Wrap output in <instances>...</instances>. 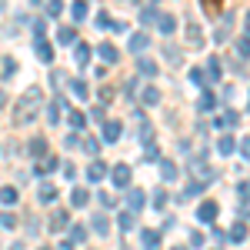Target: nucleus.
I'll return each mask as SVG.
<instances>
[{
    "label": "nucleus",
    "instance_id": "obj_1",
    "mask_svg": "<svg viewBox=\"0 0 250 250\" xmlns=\"http://www.w3.org/2000/svg\"><path fill=\"white\" fill-rule=\"evenodd\" d=\"M43 107H47V104H43V90H40L37 83H34V87H27L23 97L17 100V107H14V124H17V127L34 124V120L43 114Z\"/></svg>",
    "mask_w": 250,
    "mask_h": 250
},
{
    "label": "nucleus",
    "instance_id": "obj_2",
    "mask_svg": "<svg viewBox=\"0 0 250 250\" xmlns=\"http://www.w3.org/2000/svg\"><path fill=\"white\" fill-rule=\"evenodd\" d=\"M94 23H97V30H114V34H124L127 30V23H120V20H114L107 10H100L94 17Z\"/></svg>",
    "mask_w": 250,
    "mask_h": 250
},
{
    "label": "nucleus",
    "instance_id": "obj_3",
    "mask_svg": "<svg viewBox=\"0 0 250 250\" xmlns=\"http://www.w3.org/2000/svg\"><path fill=\"white\" fill-rule=\"evenodd\" d=\"M110 180H114L117 190H127V187H130V167H127V164H117L114 170H110Z\"/></svg>",
    "mask_w": 250,
    "mask_h": 250
},
{
    "label": "nucleus",
    "instance_id": "obj_4",
    "mask_svg": "<svg viewBox=\"0 0 250 250\" xmlns=\"http://www.w3.org/2000/svg\"><path fill=\"white\" fill-rule=\"evenodd\" d=\"M70 227V213L67 210H54L50 213V220H47V230L50 233H60V230H67Z\"/></svg>",
    "mask_w": 250,
    "mask_h": 250
},
{
    "label": "nucleus",
    "instance_id": "obj_5",
    "mask_svg": "<svg viewBox=\"0 0 250 250\" xmlns=\"http://www.w3.org/2000/svg\"><path fill=\"white\" fill-rule=\"evenodd\" d=\"M217 210H220L217 200H204V204L197 207V220H200V224H213V220H217Z\"/></svg>",
    "mask_w": 250,
    "mask_h": 250
},
{
    "label": "nucleus",
    "instance_id": "obj_6",
    "mask_svg": "<svg viewBox=\"0 0 250 250\" xmlns=\"http://www.w3.org/2000/svg\"><path fill=\"white\" fill-rule=\"evenodd\" d=\"M187 167H190V173L197 177V180H200V184H204V180H213V177H217V173H213L210 167L204 164V157H197V160H190Z\"/></svg>",
    "mask_w": 250,
    "mask_h": 250
},
{
    "label": "nucleus",
    "instance_id": "obj_7",
    "mask_svg": "<svg viewBox=\"0 0 250 250\" xmlns=\"http://www.w3.org/2000/svg\"><path fill=\"white\" fill-rule=\"evenodd\" d=\"M144 204H147L144 190H140V187H127V210L140 213V210H144Z\"/></svg>",
    "mask_w": 250,
    "mask_h": 250
},
{
    "label": "nucleus",
    "instance_id": "obj_8",
    "mask_svg": "<svg viewBox=\"0 0 250 250\" xmlns=\"http://www.w3.org/2000/svg\"><path fill=\"white\" fill-rule=\"evenodd\" d=\"M147 47H150V37H147L144 30H137V34H130V40H127V50H130V54H144Z\"/></svg>",
    "mask_w": 250,
    "mask_h": 250
},
{
    "label": "nucleus",
    "instance_id": "obj_9",
    "mask_svg": "<svg viewBox=\"0 0 250 250\" xmlns=\"http://www.w3.org/2000/svg\"><path fill=\"white\" fill-rule=\"evenodd\" d=\"M34 50H37V60H40V63H54V43H50V40L37 37Z\"/></svg>",
    "mask_w": 250,
    "mask_h": 250
},
{
    "label": "nucleus",
    "instance_id": "obj_10",
    "mask_svg": "<svg viewBox=\"0 0 250 250\" xmlns=\"http://www.w3.org/2000/svg\"><path fill=\"white\" fill-rule=\"evenodd\" d=\"M140 247L144 250H160V233L150 230V227H144V230H140Z\"/></svg>",
    "mask_w": 250,
    "mask_h": 250
},
{
    "label": "nucleus",
    "instance_id": "obj_11",
    "mask_svg": "<svg viewBox=\"0 0 250 250\" xmlns=\"http://www.w3.org/2000/svg\"><path fill=\"white\" fill-rule=\"evenodd\" d=\"M120 134H124V124H120V120H107V124H104V140H107V144H117Z\"/></svg>",
    "mask_w": 250,
    "mask_h": 250
},
{
    "label": "nucleus",
    "instance_id": "obj_12",
    "mask_svg": "<svg viewBox=\"0 0 250 250\" xmlns=\"http://www.w3.org/2000/svg\"><path fill=\"white\" fill-rule=\"evenodd\" d=\"M157 30H160L164 37H170L173 30H177V17H173V14H160V17H157Z\"/></svg>",
    "mask_w": 250,
    "mask_h": 250
},
{
    "label": "nucleus",
    "instance_id": "obj_13",
    "mask_svg": "<svg viewBox=\"0 0 250 250\" xmlns=\"http://www.w3.org/2000/svg\"><path fill=\"white\" fill-rule=\"evenodd\" d=\"M104 177H107V164H104V160H94V164L87 167V180H90V184H100Z\"/></svg>",
    "mask_w": 250,
    "mask_h": 250
},
{
    "label": "nucleus",
    "instance_id": "obj_14",
    "mask_svg": "<svg viewBox=\"0 0 250 250\" xmlns=\"http://www.w3.org/2000/svg\"><path fill=\"white\" fill-rule=\"evenodd\" d=\"M227 237H230L233 244H244V240H247V220H237V224H230Z\"/></svg>",
    "mask_w": 250,
    "mask_h": 250
},
{
    "label": "nucleus",
    "instance_id": "obj_15",
    "mask_svg": "<svg viewBox=\"0 0 250 250\" xmlns=\"http://www.w3.org/2000/svg\"><path fill=\"white\" fill-rule=\"evenodd\" d=\"M90 227H94L100 237H107V233H110V220H107V213H94V217H90Z\"/></svg>",
    "mask_w": 250,
    "mask_h": 250
},
{
    "label": "nucleus",
    "instance_id": "obj_16",
    "mask_svg": "<svg viewBox=\"0 0 250 250\" xmlns=\"http://www.w3.org/2000/svg\"><path fill=\"white\" fill-rule=\"evenodd\" d=\"M63 107H67V100H63V97H57L54 104H47V124H57V120H60V110H63Z\"/></svg>",
    "mask_w": 250,
    "mask_h": 250
},
{
    "label": "nucleus",
    "instance_id": "obj_17",
    "mask_svg": "<svg viewBox=\"0 0 250 250\" xmlns=\"http://www.w3.org/2000/svg\"><path fill=\"white\" fill-rule=\"evenodd\" d=\"M140 104H144V107H157V104H160V90H157L154 83H150V87H144V94H140Z\"/></svg>",
    "mask_w": 250,
    "mask_h": 250
},
{
    "label": "nucleus",
    "instance_id": "obj_18",
    "mask_svg": "<svg viewBox=\"0 0 250 250\" xmlns=\"http://www.w3.org/2000/svg\"><path fill=\"white\" fill-rule=\"evenodd\" d=\"M74 60H77V67H87V63H90V47H87V43H74Z\"/></svg>",
    "mask_w": 250,
    "mask_h": 250
},
{
    "label": "nucleus",
    "instance_id": "obj_19",
    "mask_svg": "<svg viewBox=\"0 0 250 250\" xmlns=\"http://www.w3.org/2000/svg\"><path fill=\"white\" fill-rule=\"evenodd\" d=\"M117 224H120V230H124V233H127V230H134V227H137V213H134V210L117 213Z\"/></svg>",
    "mask_w": 250,
    "mask_h": 250
},
{
    "label": "nucleus",
    "instance_id": "obj_20",
    "mask_svg": "<svg viewBox=\"0 0 250 250\" xmlns=\"http://www.w3.org/2000/svg\"><path fill=\"white\" fill-rule=\"evenodd\" d=\"M57 43H63V47H74V43H77V27H60Z\"/></svg>",
    "mask_w": 250,
    "mask_h": 250
},
{
    "label": "nucleus",
    "instance_id": "obj_21",
    "mask_svg": "<svg viewBox=\"0 0 250 250\" xmlns=\"http://www.w3.org/2000/svg\"><path fill=\"white\" fill-rule=\"evenodd\" d=\"M97 54H100L104 63H117V57H120V50H117L114 43H100V50H97Z\"/></svg>",
    "mask_w": 250,
    "mask_h": 250
},
{
    "label": "nucleus",
    "instance_id": "obj_22",
    "mask_svg": "<svg viewBox=\"0 0 250 250\" xmlns=\"http://www.w3.org/2000/svg\"><path fill=\"white\" fill-rule=\"evenodd\" d=\"M30 157H37V160L47 157V137H34L30 140Z\"/></svg>",
    "mask_w": 250,
    "mask_h": 250
},
{
    "label": "nucleus",
    "instance_id": "obj_23",
    "mask_svg": "<svg viewBox=\"0 0 250 250\" xmlns=\"http://www.w3.org/2000/svg\"><path fill=\"white\" fill-rule=\"evenodd\" d=\"M197 110H200V114H210V110H217V97H213L210 90H204L200 104H197Z\"/></svg>",
    "mask_w": 250,
    "mask_h": 250
},
{
    "label": "nucleus",
    "instance_id": "obj_24",
    "mask_svg": "<svg viewBox=\"0 0 250 250\" xmlns=\"http://www.w3.org/2000/svg\"><path fill=\"white\" fill-rule=\"evenodd\" d=\"M237 147H240V144H237V140H233L230 134H224V137H220V144H217V150H220L224 157H230L233 150H237Z\"/></svg>",
    "mask_w": 250,
    "mask_h": 250
},
{
    "label": "nucleus",
    "instance_id": "obj_25",
    "mask_svg": "<svg viewBox=\"0 0 250 250\" xmlns=\"http://www.w3.org/2000/svg\"><path fill=\"white\" fill-rule=\"evenodd\" d=\"M237 124H240V114H237V110H227L224 117L213 120V127H237Z\"/></svg>",
    "mask_w": 250,
    "mask_h": 250
},
{
    "label": "nucleus",
    "instance_id": "obj_26",
    "mask_svg": "<svg viewBox=\"0 0 250 250\" xmlns=\"http://www.w3.org/2000/svg\"><path fill=\"white\" fill-rule=\"evenodd\" d=\"M57 167H60V160H57V157H43V160L37 164V173H40V177H47V173H54Z\"/></svg>",
    "mask_w": 250,
    "mask_h": 250
},
{
    "label": "nucleus",
    "instance_id": "obj_27",
    "mask_svg": "<svg viewBox=\"0 0 250 250\" xmlns=\"http://www.w3.org/2000/svg\"><path fill=\"white\" fill-rule=\"evenodd\" d=\"M220 74H224V70H220V60L210 57V60H207V83H217V80H220Z\"/></svg>",
    "mask_w": 250,
    "mask_h": 250
},
{
    "label": "nucleus",
    "instance_id": "obj_28",
    "mask_svg": "<svg viewBox=\"0 0 250 250\" xmlns=\"http://www.w3.org/2000/svg\"><path fill=\"white\" fill-rule=\"evenodd\" d=\"M233 50H237L240 60H250V37H237L233 40Z\"/></svg>",
    "mask_w": 250,
    "mask_h": 250
},
{
    "label": "nucleus",
    "instance_id": "obj_29",
    "mask_svg": "<svg viewBox=\"0 0 250 250\" xmlns=\"http://www.w3.org/2000/svg\"><path fill=\"white\" fill-rule=\"evenodd\" d=\"M37 197H40V204H54V200H57V187H54V184H43L37 190Z\"/></svg>",
    "mask_w": 250,
    "mask_h": 250
},
{
    "label": "nucleus",
    "instance_id": "obj_30",
    "mask_svg": "<svg viewBox=\"0 0 250 250\" xmlns=\"http://www.w3.org/2000/svg\"><path fill=\"white\" fill-rule=\"evenodd\" d=\"M70 17H74V23H80V20L87 17V0H74L70 3Z\"/></svg>",
    "mask_w": 250,
    "mask_h": 250
},
{
    "label": "nucleus",
    "instance_id": "obj_31",
    "mask_svg": "<svg viewBox=\"0 0 250 250\" xmlns=\"http://www.w3.org/2000/svg\"><path fill=\"white\" fill-rule=\"evenodd\" d=\"M87 200H90V193L83 190V187H74V190H70V204H74V207H87Z\"/></svg>",
    "mask_w": 250,
    "mask_h": 250
},
{
    "label": "nucleus",
    "instance_id": "obj_32",
    "mask_svg": "<svg viewBox=\"0 0 250 250\" xmlns=\"http://www.w3.org/2000/svg\"><path fill=\"white\" fill-rule=\"evenodd\" d=\"M157 60H147V57H140V77H157Z\"/></svg>",
    "mask_w": 250,
    "mask_h": 250
},
{
    "label": "nucleus",
    "instance_id": "obj_33",
    "mask_svg": "<svg viewBox=\"0 0 250 250\" xmlns=\"http://www.w3.org/2000/svg\"><path fill=\"white\" fill-rule=\"evenodd\" d=\"M17 200H20L17 187H3V190H0V204H7V207H10V204H17Z\"/></svg>",
    "mask_w": 250,
    "mask_h": 250
},
{
    "label": "nucleus",
    "instance_id": "obj_34",
    "mask_svg": "<svg viewBox=\"0 0 250 250\" xmlns=\"http://www.w3.org/2000/svg\"><path fill=\"white\" fill-rule=\"evenodd\" d=\"M187 43H193V47H200V43H204V34H200V27H197V23H187Z\"/></svg>",
    "mask_w": 250,
    "mask_h": 250
},
{
    "label": "nucleus",
    "instance_id": "obj_35",
    "mask_svg": "<svg viewBox=\"0 0 250 250\" xmlns=\"http://www.w3.org/2000/svg\"><path fill=\"white\" fill-rule=\"evenodd\" d=\"M70 90H74L77 100H87V83H83V80H70Z\"/></svg>",
    "mask_w": 250,
    "mask_h": 250
},
{
    "label": "nucleus",
    "instance_id": "obj_36",
    "mask_svg": "<svg viewBox=\"0 0 250 250\" xmlns=\"http://www.w3.org/2000/svg\"><path fill=\"white\" fill-rule=\"evenodd\" d=\"M83 124H87V117L80 110H70V130H83Z\"/></svg>",
    "mask_w": 250,
    "mask_h": 250
},
{
    "label": "nucleus",
    "instance_id": "obj_37",
    "mask_svg": "<svg viewBox=\"0 0 250 250\" xmlns=\"http://www.w3.org/2000/svg\"><path fill=\"white\" fill-rule=\"evenodd\" d=\"M63 14V0H47V17H60Z\"/></svg>",
    "mask_w": 250,
    "mask_h": 250
},
{
    "label": "nucleus",
    "instance_id": "obj_38",
    "mask_svg": "<svg viewBox=\"0 0 250 250\" xmlns=\"http://www.w3.org/2000/svg\"><path fill=\"white\" fill-rule=\"evenodd\" d=\"M160 173H164V180H173L177 177V167H173L170 160H160Z\"/></svg>",
    "mask_w": 250,
    "mask_h": 250
},
{
    "label": "nucleus",
    "instance_id": "obj_39",
    "mask_svg": "<svg viewBox=\"0 0 250 250\" xmlns=\"http://www.w3.org/2000/svg\"><path fill=\"white\" fill-rule=\"evenodd\" d=\"M83 240H87V230H83V227H70V244H83Z\"/></svg>",
    "mask_w": 250,
    "mask_h": 250
},
{
    "label": "nucleus",
    "instance_id": "obj_40",
    "mask_svg": "<svg viewBox=\"0 0 250 250\" xmlns=\"http://www.w3.org/2000/svg\"><path fill=\"white\" fill-rule=\"evenodd\" d=\"M204 77H207V70H204V67H193V70H190V80L197 83V87H204V83H207Z\"/></svg>",
    "mask_w": 250,
    "mask_h": 250
},
{
    "label": "nucleus",
    "instance_id": "obj_41",
    "mask_svg": "<svg viewBox=\"0 0 250 250\" xmlns=\"http://www.w3.org/2000/svg\"><path fill=\"white\" fill-rule=\"evenodd\" d=\"M200 190H204V184H200V180H190V184H187V190H184V197H197ZM184 197H180V200H184Z\"/></svg>",
    "mask_w": 250,
    "mask_h": 250
},
{
    "label": "nucleus",
    "instance_id": "obj_42",
    "mask_svg": "<svg viewBox=\"0 0 250 250\" xmlns=\"http://www.w3.org/2000/svg\"><path fill=\"white\" fill-rule=\"evenodd\" d=\"M83 150H87V154H100V140H97V137H87V140H83Z\"/></svg>",
    "mask_w": 250,
    "mask_h": 250
},
{
    "label": "nucleus",
    "instance_id": "obj_43",
    "mask_svg": "<svg viewBox=\"0 0 250 250\" xmlns=\"http://www.w3.org/2000/svg\"><path fill=\"white\" fill-rule=\"evenodd\" d=\"M150 204H154L157 210H160V207L167 204V190H154V197H150Z\"/></svg>",
    "mask_w": 250,
    "mask_h": 250
},
{
    "label": "nucleus",
    "instance_id": "obj_44",
    "mask_svg": "<svg viewBox=\"0 0 250 250\" xmlns=\"http://www.w3.org/2000/svg\"><path fill=\"white\" fill-rule=\"evenodd\" d=\"M14 70H17V60H14V57H3V77H14Z\"/></svg>",
    "mask_w": 250,
    "mask_h": 250
},
{
    "label": "nucleus",
    "instance_id": "obj_45",
    "mask_svg": "<svg viewBox=\"0 0 250 250\" xmlns=\"http://www.w3.org/2000/svg\"><path fill=\"white\" fill-rule=\"evenodd\" d=\"M0 227H17V213H0Z\"/></svg>",
    "mask_w": 250,
    "mask_h": 250
},
{
    "label": "nucleus",
    "instance_id": "obj_46",
    "mask_svg": "<svg viewBox=\"0 0 250 250\" xmlns=\"http://www.w3.org/2000/svg\"><path fill=\"white\" fill-rule=\"evenodd\" d=\"M90 117L94 120H107V104H97L94 110H90Z\"/></svg>",
    "mask_w": 250,
    "mask_h": 250
},
{
    "label": "nucleus",
    "instance_id": "obj_47",
    "mask_svg": "<svg viewBox=\"0 0 250 250\" xmlns=\"http://www.w3.org/2000/svg\"><path fill=\"white\" fill-rule=\"evenodd\" d=\"M200 7H204L207 14H217V10H220V0H200Z\"/></svg>",
    "mask_w": 250,
    "mask_h": 250
},
{
    "label": "nucleus",
    "instance_id": "obj_48",
    "mask_svg": "<svg viewBox=\"0 0 250 250\" xmlns=\"http://www.w3.org/2000/svg\"><path fill=\"white\" fill-rule=\"evenodd\" d=\"M157 17H160V14H157L154 7H147V10H144V14H140V20H144V23H154Z\"/></svg>",
    "mask_w": 250,
    "mask_h": 250
},
{
    "label": "nucleus",
    "instance_id": "obj_49",
    "mask_svg": "<svg viewBox=\"0 0 250 250\" xmlns=\"http://www.w3.org/2000/svg\"><path fill=\"white\" fill-rule=\"evenodd\" d=\"M97 200H100V207H114V193H97Z\"/></svg>",
    "mask_w": 250,
    "mask_h": 250
},
{
    "label": "nucleus",
    "instance_id": "obj_50",
    "mask_svg": "<svg viewBox=\"0 0 250 250\" xmlns=\"http://www.w3.org/2000/svg\"><path fill=\"white\" fill-rule=\"evenodd\" d=\"M237 193H240V200H250V180H244V184L237 187Z\"/></svg>",
    "mask_w": 250,
    "mask_h": 250
},
{
    "label": "nucleus",
    "instance_id": "obj_51",
    "mask_svg": "<svg viewBox=\"0 0 250 250\" xmlns=\"http://www.w3.org/2000/svg\"><path fill=\"white\" fill-rule=\"evenodd\" d=\"M237 150H240V154H244V157L250 160V134L244 137V140H240V147H237Z\"/></svg>",
    "mask_w": 250,
    "mask_h": 250
},
{
    "label": "nucleus",
    "instance_id": "obj_52",
    "mask_svg": "<svg viewBox=\"0 0 250 250\" xmlns=\"http://www.w3.org/2000/svg\"><path fill=\"white\" fill-rule=\"evenodd\" d=\"M63 144H67V147H77V144H80V130H70V137H67Z\"/></svg>",
    "mask_w": 250,
    "mask_h": 250
},
{
    "label": "nucleus",
    "instance_id": "obj_53",
    "mask_svg": "<svg viewBox=\"0 0 250 250\" xmlns=\"http://www.w3.org/2000/svg\"><path fill=\"white\" fill-rule=\"evenodd\" d=\"M164 54H167V60H170V63H180V54H177V47H167Z\"/></svg>",
    "mask_w": 250,
    "mask_h": 250
},
{
    "label": "nucleus",
    "instance_id": "obj_54",
    "mask_svg": "<svg viewBox=\"0 0 250 250\" xmlns=\"http://www.w3.org/2000/svg\"><path fill=\"white\" fill-rule=\"evenodd\" d=\"M63 80H67V74H63V70H54V77H50V83H54V87H60Z\"/></svg>",
    "mask_w": 250,
    "mask_h": 250
},
{
    "label": "nucleus",
    "instance_id": "obj_55",
    "mask_svg": "<svg viewBox=\"0 0 250 250\" xmlns=\"http://www.w3.org/2000/svg\"><path fill=\"white\" fill-rule=\"evenodd\" d=\"M43 30H47V20H34V34L43 37Z\"/></svg>",
    "mask_w": 250,
    "mask_h": 250
},
{
    "label": "nucleus",
    "instance_id": "obj_56",
    "mask_svg": "<svg viewBox=\"0 0 250 250\" xmlns=\"http://www.w3.org/2000/svg\"><path fill=\"white\" fill-rule=\"evenodd\" d=\"M63 173H67V177L74 180V177H77V167H74V164H63Z\"/></svg>",
    "mask_w": 250,
    "mask_h": 250
},
{
    "label": "nucleus",
    "instance_id": "obj_57",
    "mask_svg": "<svg viewBox=\"0 0 250 250\" xmlns=\"http://www.w3.org/2000/svg\"><path fill=\"white\" fill-rule=\"evenodd\" d=\"M190 247H204V237L200 233H190Z\"/></svg>",
    "mask_w": 250,
    "mask_h": 250
},
{
    "label": "nucleus",
    "instance_id": "obj_58",
    "mask_svg": "<svg viewBox=\"0 0 250 250\" xmlns=\"http://www.w3.org/2000/svg\"><path fill=\"white\" fill-rule=\"evenodd\" d=\"M10 104V97H7V90H0V107H7Z\"/></svg>",
    "mask_w": 250,
    "mask_h": 250
},
{
    "label": "nucleus",
    "instance_id": "obj_59",
    "mask_svg": "<svg viewBox=\"0 0 250 250\" xmlns=\"http://www.w3.org/2000/svg\"><path fill=\"white\" fill-rule=\"evenodd\" d=\"M244 23H247V37H250V14H247V17H244Z\"/></svg>",
    "mask_w": 250,
    "mask_h": 250
},
{
    "label": "nucleus",
    "instance_id": "obj_60",
    "mask_svg": "<svg viewBox=\"0 0 250 250\" xmlns=\"http://www.w3.org/2000/svg\"><path fill=\"white\" fill-rule=\"evenodd\" d=\"M10 250H27V247H23V244H14V247H10Z\"/></svg>",
    "mask_w": 250,
    "mask_h": 250
},
{
    "label": "nucleus",
    "instance_id": "obj_61",
    "mask_svg": "<svg viewBox=\"0 0 250 250\" xmlns=\"http://www.w3.org/2000/svg\"><path fill=\"white\" fill-rule=\"evenodd\" d=\"M173 250H190V247H173Z\"/></svg>",
    "mask_w": 250,
    "mask_h": 250
},
{
    "label": "nucleus",
    "instance_id": "obj_62",
    "mask_svg": "<svg viewBox=\"0 0 250 250\" xmlns=\"http://www.w3.org/2000/svg\"><path fill=\"white\" fill-rule=\"evenodd\" d=\"M40 250H50V247H40Z\"/></svg>",
    "mask_w": 250,
    "mask_h": 250
}]
</instances>
